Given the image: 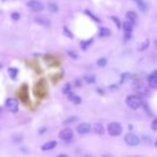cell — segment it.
<instances>
[{"instance_id":"24","label":"cell","mask_w":157,"mask_h":157,"mask_svg":"<svg viewBox=\"0 0 157 157\" xmlns=\"http://www.w3.org/2000/svg\"><path fill=\"white\" fill-rule=\"evenodd\" d=\"M71 89H72V87H71L70 84H67L64 87H63V93L64 94H69V93H71Z\"/></svg>"},{"instance_id":"13","label":"cell","mask_w":157,"mask_h":157,"mask_svg":"<svg viewBox=\"0 0 157 157\" xmlns=\"http://www.w3.org/2000/svg\"><path fill=\"white\" fill-rule=\"evenodd\" d=\"M123 29H124L125 33H130L134 29V24L132 21H125L124 25H123Z\"/></svg>"},{"instance_id":"12","label":"cell","mask_w":157,"mask_h":157,"mask_svg":"<svg viewBox=\"0 0 157 157\" xmlns=\"http://www.w3.org/2000/svg\"><path fill=\"white\" fill-rule=\"evenodd\" d=\"M57 145V142L56 141H48V142H46L45 144H43L42 145V151H49V150H52L53 147H56Z\"/></svg>"},{"instance_id":"30","label":"cell","mask_w":157,"mask_h":157,"mask_svg":"<svg viewBox=\"0 0 157 157\" xmlns=\"http://www.w3.org/2000/svg\"><path fill=\"white\" fill-rule=\"evenodd\" d=\"M12 18H13L14 21H17V19H19V14H18V13H13V14H12Z\"/></svg>"},{"instance_id":"22","label":"cell","mask_w":157,"mask_h":157,"mask_svg":"<svg viewBox=\"0 0 157 157\" xmlns=\"http://www.w3.org/2000/svg\"><path fill=\"white\" fill-rule=\"evenodd\" d=\"M63 32H64V34L67 35V38H74L73 33H72V32L69 30V28H67V27H64V28H63Z\"/></svg>"},{"instance_id":"26","label":"cell","mask_w":157,"mask_h":157,"mask_svg":"<svg viewBox=\"0 0 157 157\" xmlns=\"http://www.w3.org/2000/svg\"><path fill=\"white\" fill-rule=\"evenodd\" d=\"M48 9H49V11H51V12H58V7H57L56 4L55 3H49L48 4Z\"/></svg>"},{"instance_id":"23","label":"cell","mask_w":157,"mask_h":157,"mask_svg":"<svg viewBox=\"0 0 157 157\" xmlns=\"http://www.w3.org/2000/svg\"><path fill=\"white\" fill-rule=\"evenodd\" d=\"M106 64H107V59H105V58H101V59H98V61H97L98 67H104Z\"/></svg>"},{"instance_id":"35","label":"cell","mask_w":157,"mask_h":157,"mask_svg":"<svg viewBox=\"0 0 157 157\" xmlns=\"http://www.w3.org/2000/svg\"><path fill=\"white\" fill-rule=\"evenodd\" d=\"M1 111H2V108H1V107H0V113H1Z\"/></svg>"},{"instance_id":"33","label":"cell","mask_w":157,"mask_h":157,"mask_svg":"<svg viewBox=\"0 0 157 157\" xmlns=\"http://www.w3.org/2000/svg\"><path fill=\"white\" fill-rule=\"evenodd\" d=\"M57 157H67V155H65V154H61V155H59V156Z\"/></svg>"},{"instance_id":"36","label":"cell","mask_w":157,"mask_h":157,"mask_svg":"<svg viewBox=\"0 0 157 157\" xmlns=\"http://www.w3.org/2000/svg\"><path fill=\"white\" fill-rule=\"evenodd\" d=\"M84 157H93V156H90V155H88V156H84Z\"/></svg>"},{"instance_id":"20","label":"cell","mask_w":157,"mask_h":157,"mask_svg":"<svg viewBox=\"0 0 157 157\" xmlns=\"http://www.w3.org/2000/svg\"><path fill=\"white\" fill-rule=\"evenodd\" d=\"M110 30L107 28H105V27H101L99 28V35L101 36H108V35H110Z\"/></svg>"},{"instance_id":"19","label":"cell","mask_w":157,"mask_h":157,"mask_svg":"<svg viewBox=\"0 0 157 157\" xmlns=\"http://www.w3.org/2000/svg\"><path fill=\"white\" fill-rule=\"evenodd\" d=\"M17 74H18L17 69H15V67H10V69H9V75H10V77L12 79H16Z\"/></svg>"},{"instance_id":"11","label":"cell","mask_w":157,"mask_h":157,"mask_svg":"<svg viewBox=\"0 0 157 157\" xmlns=\"http://www.w3.org/2000/svg\"><path fill=\"white\" fill-rule=\"evenodd\" d=\"M35 23L38 25H41V26H44V27H49L50 26V21H49V19H47V18L45 17H36L35 18Z\"/></svg>"},{"instance_id":"37","label":"cell","mask_w":157,"mask_h":157,"mask_svg":"<svg viewBox=\"0 0 157 157\" xmlns=\"http://www.w3.org/2000/svg\"><path fill=\"white\" fill-rule=\"evenodd\" d=\"M1 67H2V64H1V63H0V69H1Z\"/></svg>"},{"instance_id":"7","label":"cell","mask_w":157,"mask_h":157,"mask_svg":"<svg viewBox=\"0 0 157 157\" xmlns=\"http://www.w3.org/2000/svg\"><path fill=\"white\" fill-rule=\"evenodd\" d=\"M30 9L32 11H35V12H40V11H42L44 9V5H43L42 2H40V1H36V0H31V1H29L28 3H27Z\"/></svg>"},{"instance_id":"4","label":"cell","mask_w":157,"mask_h":157,"mask_svg":"<svg viewBox=\"0 0 157 157\" xmlns=\"http://www.w3.org/2000/svg\"><path fill=\"white\" fill-rule=\"evenodd\" d=\"M124 140H125V142L127 143L128 145H130V147H136L140 142L139 138H138L136 135H134V134H127V135H125Z\"/></svg>"},{"instance_id":"1","label":"cell","mask_w":157,"mask_h":157,"mask_svg":"<svg viewBox=\"0 0 157 157\" xmlns=\"http://www.w3.org/2000/svg\"><path fill=\"white\" fill-rule=\"evenodd\" d=\"M126 104L130 109L136 110V109L140 108L142 106V98L138 96V95H129L126 98Z\"/></svg>"},{"instance_id":"29","label":"cell","mask_w":157,"mask_h":157,"mask_svg":"<svg viewBox=\"0 0 157 157\" xmlns=\"http://www.w3.org/2000/svg\"><path fill=\"white\" fill-rule=\"evenodd\" d=\"M152 129L155 130V132H157V118L152 122Z\"/></svg>"},{"instance_id":"16","label":"cell","mask_w":157,"mask_h":157,"mask_svg":"<svg viewBox=\"0 0 157 157\" xmlns=\"http://www.w3.org/2000/svg\"><path fill=\"white\" fill-rule=\"evenodd\" d=\"M126 17L128 18L129 21L136 23L137 18H138V15H137V13H135L134 11H129V12H127V14H126Z\"/></svg>"},{"instance_id":"27","label":"cell","mask_w":157,"mask_h":157,"mask_svg":"<svg viewBox=\"0 0 157 157\" xmlns=\"http://www.w3.org/2000/svg\"><path fill=\"white\" fill-rule=\"evenodd\" d=\"M86 14H87V15H89V16H90V17L92 18V19H93V21H97V23H98V21H99V19H98V18L96 17V16H94V15L92 14V13H91L90 11H86Z\"/></svg>"},{"instance_id":"28","label":"cell","mask_w":157,"mask_h":157,"mask_svg":"<svg viewBox=\"0 0 157 157\" xmlns=\"http://www.w3.org/2000/svg\"><path fill=\"white\" fill-rule=\"evenodd\" d=\"M112 21H114V24L117 25V28H121V23H120V21L118 19V17H115V16H112Z\"/></svg>"},{"instance_id":"3","label":"cell","mask_w":157,"mask_h":157,"mask_svg":"<svg viewBox=\"0 0 157 157\" xmlns=\"http://www.w3.org/2000/svg\"><path fill=\"white\" fill-rule=\"evenodd\" d=\"M5 107L8 108V110L11 112H15L18 111V101L17 99L15 98H8L7 101H5Z\"/></svg>"},{"instance_id":"34","label":"cell","mask_w":157,"mask_h":157,"mask_svg":"<svg viewBox=\"0 0 157 157\" xmlns=\"http://www.w3.org/2000/svg\"><path fill=\"white\" fill-rule=\"evenodd\" d=\"M154 45H155V48L157 49V40L155 41V42H154Z\"/></svg>"},{"instance_id":"5","label":"cell","mask_w":157,"mask_h":157,"mask_svg":"<svg viewBox=\"0 0 157 157\" xmlns=\"http://www.w3.org/2000/svg\"><path fill=\"white\" fill-rule=\"evenodd\" d=\"M34 93L38 95V97H44L45 96V81L44 80L38 81L34 88Z\"/></svg>"},{"instance_id":"17","label":"cell","mask_w":157,"mask_h":157,"mask_svg":"<svg viewBox=\"0 0 157 157\" xmlns=\"http://www.w3.org/2000/svg\"><path fill=\"white\" fill-rule=\"evenodd\" d=\"M135 2H136L137 7H138V9H139L140 11H142V12H145L147 9V4L143 2V0H134Z\"/></svg>"},{"instance_id":"32","label":"cell","mask_w":157,"mask_h":157,"mask_svg":"<svg viewBox=\"0 0 157 157\" xmlns=\"http://www.w3.org/2000/svg\"><path fill=\"white\" fill-rule=\"evenodd\" d=\"M76 118H72V119H69V120H67L65 122H64V124H69V123H72V122H74V121H76Z\"/></svg>"},{"instance_id":"31","label":"cell","mask_w":157,"mask_h":157,"mask_svg":"<svg viewBox=\"0 0 157 157\" xmlns=\"http://www.w3.org/2000/svg\"><path fill=\"white\" fill-rule=\"evenodd\" d=\"M69 56H71L72 58H74V59L77 58V55L75 53V51H69Z\"/></svg>"},{"instance_id":"2","label":"cell","mask_w":157,"mask_h":157,"mask_svg":"<svg viewBox=\"0 0 157 157\" xmlns=\"http://www.w3.org/2000/svg\"><path fill=\"white\" fill-rule=\"evenodd\" d=\"M108 133L110 136L117 137L122 134V126L118 122H112L108 125Z\"/></svg>"},{"instance_id":"9","label":"cell","mask_w":157,"mask_h":157,"mask_svg":"<svg viewBox=\"0 0 157 157\" xmlns=\"http://www.w3.org/2000/svg\"><path fill=\"white\" fill-rule=\"evenodd\" d=\"M91 130V125L89 123H81L77 126V132L81 135H84V134H88Z\"/></svg>"},{"instance_id":"21","label":"cell","mask_w":157,"mask_h":157,"mask_svg":"<svg viewBox=\"0 0 157 157\" xmlns=\"http://www.w3.org/2000/svg\"><path fill=\"white\" fill-rule=\"evenodd\" d=\"M92 42H93V40L92 38H90V40H88V41H82V42L80 43V46L81 48L84 49V50H86V49L89 47V46L92 44Z\"/></svg>"},{"instance_id":"14","label":"cell","mask_w":157,"mask_h":157,"mask_svg":"<svg viewBox=\"0 0 157 157\" xmlns=\"http://www.w3.org/2000/svg\"><path fill=\"white\" fill-rule=\"evenodd\" d=\"M69 98H70V101H72V103H74V104H80L81 103V98L79 97V96H77V95L73 94L72 92L71 93H69Z\"/></svg>"},{"instance_id":"39","label":"cell","mask_w":157,"mask_h":157,"mask_svg":"<svg viewBox=\"0 0 157 157\" xmlns=\"http://www.w3.org/2000/svg\"><path fill=\"white\" fill-rule=\"evenodd\" d=\"M103 157H111V156H103Z\"/></svg>"},{"instance_id":"8","label":"cell","mask_w":157,"mask_h":157,"mask_svg":"<svg viewBox=\"0 0 157 157\" xmlns=\"http://www.w3.org/2000/svg\"><path fill=\"white\" fill-rule=\"evenodd\" d=\"M147 81H149V86H150L152 89H156L157 88V70L154 71L153 73L149 76Z\"/></svg>"},{"instance_id":"15","label":"cell","mask_w":157,"mask_h":157,"mask_svg":"<svg viewBox=\"0 0 157 157\" xmlns=\"http://www.w3.org/2000/svg\"><path fill=\"white\" fill-rule=\"evenodd\" d=\"M93 130H94L95 134L101 135V134L104 133V127H103V125L99 124V123H95L94 125H93Z\"/></svg>"},{"instance_id":"25","label":"cell","mask_w":157,"mask_h":157,"mask_svg":"<svg viewBox=\"0 0 157 157\" xmlns=\"http://www.w3.org/2000/svg\"><path fill=\"white\" fill-rule=\"evenodd\" d=\"M84 80L87 81V82H89V84H93V82L95 81V78H94V76L86 75V76H84Z\"/></svg>"},{"instance_id":"38","label":"cell","mask_w":157,"mask_h":157,"mask_svg":"<svg viewBox=\"0 0 157 157\" xmlns=\"http://www.w3.org/2000/svg\"><path fill=\"white\" fill-rule=\"evenodd\" d=\"M155 145H156V147H157V140H156V142H155Z\"/></svg>"},{"instance_id":"10","label":"cell","mask_w":157,"mask_h":157,"mask_svg":"<svg viewBox=\"0 0 157 157\" xmlns=\"http://www.w3.org/2000/svg\"><path fill=\"white\" fill-rule=\"evenodd\" d=\"M19 97H21V99H23L24 101H28V87L26 86V84H24V86H21V90H19Z\"/></svg>"},{"instance_id":"18","label":"cell","mask_w":157,"mask_h":157,"mask_svg":"<svg viewBox=\"0 0 157 157\" xmlns=\"http://www.w3.org/2000/svg\"><path fill=\"white\" fill-rule=\"evenodd\" d=\"M149 45H150V40H145L143 43H141L139 46H138V50L139 51H143V50H145V49L149 47Z\"/></svg>"},{"instance_id":"6","label":"cell","mask_w":157,"mask_h":157,"mask_svg":"<svg viewBox=\"0 0 157 157\" xmlns=\"http://www.w3.org/2000/svg\"><path fill=\"white\" fill-rule=\"evenodd\" d=\"M73 136H74L73 130L71 128H64L59 133V138L64 140V141H70V140H72Z\"/></svg>"}]
</instances>
